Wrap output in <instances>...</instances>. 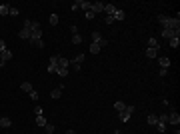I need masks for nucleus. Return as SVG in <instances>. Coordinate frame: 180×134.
Returning <instances> with one entry per match:
<instances>
[{"instance_id":"nucleus-13","label":"nucleus","mask_w":180,"mask_h":134,"mask_svg":"<svg viewBox=\"0 0 180 134\" xmlns=\"http://www.w3.org/2000/svg\"><path fill=\"white\" fill-rule=\"evenodd\" d=\"M0 126H2V128H10V126H12V120H10V118L0 116Z\"/></svg>"},{"instance_id":"nucleus-7","label":"nucleus","mask_w":180,"mask_h":134,"mask_svg":"<svg viewBox=\"0 0 180 134\" xmlns=\"http://www.w3.org/2000/svg\"><path fill=\"white\" fill-rule=\"evenodd\" d=\"M118 10V8H116V6H112V4H104V12H102V14H106V16H112L114 18V12Z\"/></svg>"},{"instance_id":"nucleus-43","label":"nucleus","mask_w":180,"mask_h":134,"mask_svg":"<svg viewBox=\"0 0 180 134\" xmlns=\"http://www.w3.org/2000/svg\"><path fill=\"white\" fill-rule=\"evenodd\" d=\"M166 72H168L166 68H160V70H158V74H160V76H166Z\"/></svg>"},{"instance_id":"nucleus-32","label":"nucleus","mask_w":180,"mask_h":134,"mask_svg":"<svg viewBox=\"0 0 180 134\" xmlns=\"http://www.w3.org/2000/svg\"><path fill=\"white\" fill-rule=\"evenodd\" d=\"M8 16H18V8L10 6V10H8Z\"/></svg>"},{"instance_id":"nucleus-33","label":"nucleus","mask_w":180,"mask_h":134,"mask_svg":"<svg viewBox=\"0 0 180 134\" xmlns=\"http://www.w3.org/2000/svg\"><path fill=\"white\" fill-rule=\"evenodd\" d=\"M48 72H50V74H58V70H56L54 64H48Z\"/></svg>"},{"instance_id":"nucleus-12","label":"nucleus","mask_w":180,"mask_h":134,"mask_svg":"<svg viewBox=\"0 0 180 134\" xmlns=\"http://www.w3.org/2000/svg\"><path fill=\"white\" fill-rule=\"evenodd\" d=\"M130 116H132V114H128V112H126V108H124L122 112H118V118H120L122 122H128V120H130Z\"/></svg>"},{"instance_id":"nucleus-26","label":"nucleus","mask_w":180,"mask_h":134,"mask_svg":"<svg viewBox=\"0 0 180 134\" xmlns=\"http://www.w3.org/2000/svg\"><path fill=\"white\" fill-rule=\"evenodd\" d=\"M158 122L168 124V114H160V116H158Z\"/></svg>"},{"instance_id":"nucleus-9","label":"nucleus","mask_w":180,"mask_h":134,"mask_svg":"<svg viewBox=\"0 0 180 134\" xmlns=\"http://www.w3.org/2000/svg\"><path fill=\"white\" fill-rule=\"evenodd\" d=\"M62 90H64V86H58V88H54L52 92H50V98H54V100H58V98L62 96Z\"/></svg>"},{"instance_id":"nucleus-34","label":"nucleus","mask_w":180,"mask_h":134,"mask_svg":"<svg viewBox=\"0 0 180 134\" xmlns=\"http://www.w3.org/2000/svg\"><path fill=\"white\" fill-rule=\"evenodd\" d=\"M84 14H86V20H92V18L96 16V14H94V12H92V10H86V12H84Z\"/></svg>"},{"instance_id":"nucleus-11","label":"nucleus","mask_w":180,"mask_h":134,"mask_svg":"<svg viewBox=\"0 0 180 134\" xmlns=\"http://www.w3.org/2000/svg\"><path fill=\"white\" fill-rule=\"evenodd\" d=\"M144 54H146L148 58H156V56L160 54V50H158V48H146V52H144Z\"/></svg>"},{"instance_id":"nucleus-31","label":"nucleus","mask_w":180,"mask_h":134,"mask_svg":"<svg viewBox=\"0 0 180 134\" xmlns=\"http://www.w3.org/2000/svg\"><path fill=\"white\" fill-rule=\"evenodd\" d=\"M82 60H84V54H76L72 62H76V64H82Z\"/></svg>"},{"instance_id":"nucleus-41","label":"nucleus","mask_w":180,"mask_h":134,"mask_svg":"<svg viewBox=\"0 0 180 134\" xmlns=\"http://www.w3.org/2000/svg\"><path fill=\"white\" fill-rule=\"evenodd\" d=\"M104 22H106V24H112L114 18H112V16H104Z\"/></svg>"},{"instance_id":"nucleus-10","label":"nucleus","mask_w":180,"mask_h":134,"mask_svg":"<svg viewBox=\"0 0 180 134\" xmlns=\"http://www.w3.org/2000/svg\"><path fill=\"white\" fill-rule=\"evenodd\" d=\"M76 2H78V8L80 10H90V6H92V2H86V0H76Z\"/></svg>"},{"instance_id":"nucleus-19","label":"nucleus","mask_w":180,"mask_h":134,"mask_svg":"<svg viewBox=\"0 0 180 134\" xmlns=\"http://www.w3.org/2000/svg\"><path fill=\"white\" fill-rule=\"evenodd\" d=\"M8 10H10L8 4H0V16H8Z\"/></svg>"},{"instance_id":"nucleus-3","label":"nucleus","mask_w":180,"mask_h":134,"mask_svg":"<svg viewBox=\"0 0 180 134\" xmlns=\"http://www.w3.org/2000/svg\"><path fill=\"white\" fill-rule=\"evenodd\" d=\"M10 58H12V52L8 50V48H6V50H2V52H0V66H4Z\"/></svg>"},{"instance_id":"nucleus-15","label":"nucleus","mask_w":180,"mask_h":134,"mask_svg":"<svg viewBox=\"0 0 180 134\" xmlns=\"http://www.w3.org/2000/svg\"><path fill=\"white\" fill-rule=\"evenodd\" d=\"M124 18H126L124 10H120V8H118V10L114 12V22H116V20H124Z\"/></svg>"},{"instance_id":"nucleus-35","label":"nucleus","mask_w":180,"mask_h":134,"mask_svg":"<svg viewBox=\"0 0 180 134\" xmlns=\"http://www.w3.org/2000/svg\"><path fill=\"white\" fill-rule=\"evenodd\" d=\"M30 98H32V100H38V98H40V94H38L36 90H32V92H30Z\"/></svg>"},{"instance_id":"nucleus-36","label":"nucleus","mask_w":180,"mask_h":134,"mask_svg":"<svg viewBox=\"0 0 180 134\" xmlns=\"http://www.w3.org/2000/svg\"><path fill=\"white\" fill-rule=\"evenodd\" d=\"M134 110H136V106H132V104L126 106V112H128V114H134Z\"/></svg>"},{"instance_id":"nucleus-44","label":"nucleus","mask_w":180,"mask_h":134,"mask_svg":"<svg viewBox=\"0 0 180 134\" xmlns=\"http://www.w3.org/2000/svg\"><path fill=\"white\" fill-rule=\"evenodd\" d=\"M66 134H76V132H74V130H66Z\"/></svg>"},{"instance_id":"nucleus-22","label":"nucleus","mask_w":180,"mask_h":134,"mask_svg":"<svg viewBox=\"0 0 180 134\" xmlns=\"http://www.w3.org/2000/svg\"><path fill=\"white\" fill-rule=\"evenodd\" d=\"M156 122H158V116L156 114H150V116H148V124H150V126H156Z\"/></svg>"},{"instance_id":"nucleus-30","label":"nucleus","mask_w":180,"mask_h":134,"mask_svg":"<svg viewBox=\"0 0 180 134\" xmlns=\"http://www.w3.org/2000/svg\"><path fill=\"white\" fill-rule=\"evenodd\" d=\"M30 42H32V44L36 46V48H42V46H44V42H42V38H38V40H30Z\"/></svg>"},{"instance_id":"nucleus-18","label":"nucleus","mask_w":180,"mask_h":134,"mask_svg":"<svg viewBox=\"0 0 180 134\" xmlns=\"http://www.w3.org/2000/svg\"><path fill=\"white\" fill-rule=\"evenodd\" d=\"M20 88L24 90V92H28V94H30V92H32V84H30V82H22V84H20Z\"/></svg>"},{"instance_id":"nucleus-38","label":"nucleus","mask_w":180,"mask_h":134,"mask_svg":"<svg viewBox=\"0 0 180 134\" xmlns=\"http://www.w3.org/2000/svg\"><path fill=\"white\" fill-rule=\"evenodd\" d=\"M34 114L40 116V114H42V106H34Z\"/></svg>"},{"instance_id":"nucleus-20","label":"nucleus","mask_w":180,"mask_h":134,"mask_svg":"<svg viewBox=\"0 0 180 134\" xmlns=\"http://www.w3.org/2000/svg\"><path fill=\"white\" fill-rule=\"evenodd\" d=\"M124 108H126V104H124V102H120V100L114 102V110H116V112H122Z\"/></svg>"},{"instance_id":"nucleus-23","label":"nucleus","mask_w":180,"mask_h":134,"mask_svg":"<svg viewBox=\"0 0 180 134\" xmlns=\"http://www.w3.org/2000/svg\"><path fill=\"white\" fill-rule=\"evenodd\" d=\"M36 124H38V126H42V128L46 126V118L42 116V114H40V116H36Z\"/></svg>"},{"instance_id":"nucleus-4","label":"nucleus","mask_w":180,"mask_h":134,"mask_svg":"<svg viewBox=\"0 0 180 134\" xmlns=\"http://www.w3.org/2000/svg\"><path fill=\"white\" fill-rule=\"evenodd\" d=\"M168 122L172 124V126H178V124H180V114H178L176 110H172V112L168 114Z\"/></svg>"},{"instance_id":"nucleus-25","label":"nucleus","mask_w":180,"mask_h":134,"mask_svg":"<svg viewBox=\"0 0 180 134\" xmlns=\"http://www.w3.org/2000/svg\"><path fill=\"white\" fill-rule=\"evenodd\" d=\"M58 24V14H50V26H56Z\"/></svg>"},{"instance_id":"nucleus-14","label":"nucleus","mask_w":180,"mask_h":134,"mask_svg":"<svg viewBox=\"0 0 180 134\" xmlns=\"http://www.w3.org/2000/svg\"><path fill=\"white\" fill-rule=\"evenodd\" d=\"M18 38H22V40H30V30H26V28H22V30L18 32Z\"/></svg>"},{"instance_id":"nucleus-28","label":"nucleus","mask_w":180,"mask_h":134,"mask_svg":"<svg viewBox=\"0 0 180 134\" xmlns=\"http://www.w3.org/2000/svg\"><path fill=\"white\" fill-rule=\"evenodd\" d=\"M44 130H46V134H52V132H54V124H48V122H46Z\"/></svg>"},{"instance_id":"nucleus-27","label":"nucleus","mask_w":180,"mask_h":134,"mask_svg":"<svg viewBox=\"0 0 180 134\" xmlns=\"http://www.w3.org/2000/svg\"><path fill=\"white\" fill-rule=\"evenodd\" d=\"M80 42H82V36H80V34H74V36H72V44H80Z\"/></svg>"},{"instance_id":"nucleus-17","label":"nucleus","mask_w":180,"mask_h":134,"mask_svg":"<svg viewBox=\"0 0 180 134\" xmlns=\"http://www.w3.org/2000/svg\"><path fill=\"white\" fill-rule=\"evenodd\" d=\"M100 40H102V34L98 32V30H94V32H92V42H94V44H98Z\"/></svg>"},{"instance_id":"nucleus-42","label":"nucleus","mask_w":180,"mask_h":134,"mask_svg":"<svg viewBox=\"0 0 180 134\" xmlns=\"http://www.w3.org/2000/svg\"><path fill=\"white\" fill-rule=\"evenodd\" d=\"M2 50H6V42H4V40L0 38V52H2Z\"/></svg>"},{"instance_id":"nucleus-8","label":"nucleus","mask_w":180,"mask_h":134,"mask_svg":"<svg viewBox=\"0 0 180 134\" xmlns=\"http://www.w3.org/2000/svg\"><path fill=\"white\" fill-rule=\"evenodd\" d=\"M158 62H160V68H166V70H168V66H170V58L168 56H160V58H158Z\"/></svg>"},{"instance_id":"nucleus-6","label":"nucleus","mask_w":180,"mask_h":134,"mask_svg":"<svg viewBox=\"0 0 180 134\" xmlns=\"http://www.w3.org/2000/svg\"><path fill=\"white\" fill-rule=\"evenodd\" d=\"M162 36L170 40V38H178L180 32H174V30H170V28H164V30H162Z\"/></svg>"},{"instance_id":"nucleus-1","label":"nucleus","mask_w":180,"mask_h":134,"mask_svg":"<svg viewBox=\"0 0 180 134\" xmlns=\"http://www.w3.org/2000/svg\"><path fill=\"white\" fill-rule=\"evenodd\" d=\"M70 60H66L64 56H56V70H66Z\"/></svg>"},{"instance_id":"nucleus-39","label":"nucleus","mask_w":180,"mask_h":134,"mask_svg":"<svg viewBox=\"0 0 180 134\" xmlns=\"http://www.w3.org/2000/svg\"><path fill=\"white\" fill-rule=\"evenodd\" d=\"M98 46H100V48H104V46H108V40H106V38H102L100 42H98Z\"/></svg>"},{"instance_id":"nucleus-40","label":"nucleus","mask_w":180,"mask_h":134,"mask_svg":"<svg viewBox=\"0 0 180 134\" xmlns=\"http://www.w3.org/2000/svg\"><path fill=\"white\" fill-rule=\"evenodd\" d=\"M70 32H72V36H74V34H78V28H76V24H72V26H70Z\"/></svg>"},{"instance_id":"nucleus-5","label":"nucleus","mask_w":180,"mask_h":134,"mask_svg":"<svg viewBox=\"0 0 180 134\" xmlns=\"http://www.w3.org/2000/svg\"><path fill=\"white\" fill-rule=\"evenodd\" d=\"M90 10L94 12V14H102V12H104V2H92Z\"/></svg>"},{"instance_id":"nucleus-37","label":"nucleus","mask_w":180,"mask_h":134,"mask_svg":"<svg viewBox=\"0 0 180 134\" xmlns=\"http://www.w3.org/2000/svg\"><path fill=\"white\" fill-rule=\"evenodd\" d=\"M68 72H70V70H58V76H62V78H64V76H68Z\"/></svg>"},{"instance_id":"nucleus-24","label":"nucleus","mask_w":180,"mask_h":134,"mask_svg":"<svg viewBox=\"0 0 180 134\" xmlns=\"http://www.w3.org/2000/svg\"><path fill=\"white\" fill-rule=\"evenodd\" d=\"M170 46H172V48H178L180 46V36L178 38H170Z\"/></svg>"},{"instance_id":"nucleus-29","label":"nucleus","mask_w":180,"mask_h":134,"mask_svg":"<svg viewBox=\"0 0 180 134\" xmlns=\"http://www.w3.org/2000/svg\"><path fill=\"white\" fill-rule=\"evenodd\" d=\"M156 128H158V132H160V134L166 132V124H162V122H156Z\"/></svg>"},{"instance_id":"nucleus-16","label":"nucleus","mask_w":180,"mask_h":134,"mask_svg":"<svg viewBox=\"0 0 180 134\" xmlns=\"http://www.w3.org/2000/svg\"><path fill=\"white\" fill-rule=\"evenodd\" d=\"M148 48H158L160 50V42H158L156 38H148Z\"/></svg>"},{"instance_id":"nucleus-21","label":"nucleus","mask_w":180,"mask_h":134,"mask_svg":"<svg viewBox=\"0 0 180 134\" xmlns=\"http://www.w3.org/2000/svg\"><path fill=\"white\" fill-rule=\"evenodd\" d=\"M102 48L98 44H94V42H92V44H90V54H98V52H100Z\"/></svg>"},{"instance_id":"nucleus-2","label":"nucleus","mask_w":180,"mask_h":134,"mask_svg":"<svg viewBox=\"0 0 180 134\" xmlns=\"http://www.w3.org/2000/svg\"><path fill=\"white\" fill-rule=\"evenodd\" d=\"M24 28L32 32V30H40L42 26H40V22H36V20H26V22H24Z\"/></svg>"}]
</instances>
